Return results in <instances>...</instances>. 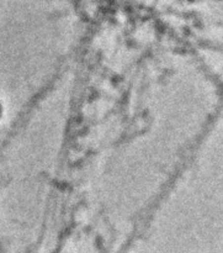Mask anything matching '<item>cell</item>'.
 I'll use <instances>...</instances> for the list:
<instances>
[{"mask_svg": "<svg viewBox=\"0 0 223 253\" xmlns=\"http://www.w3.org/2000/svg\"><path fill=\"white\" fill-rule=\"evenodd\" d=\"M0 115H1V108H0Z\"/></svg>", "mask_w": 223, "mask_h": 253, "instance_id": "obj_1", "label": "cell"}]
</instances>
